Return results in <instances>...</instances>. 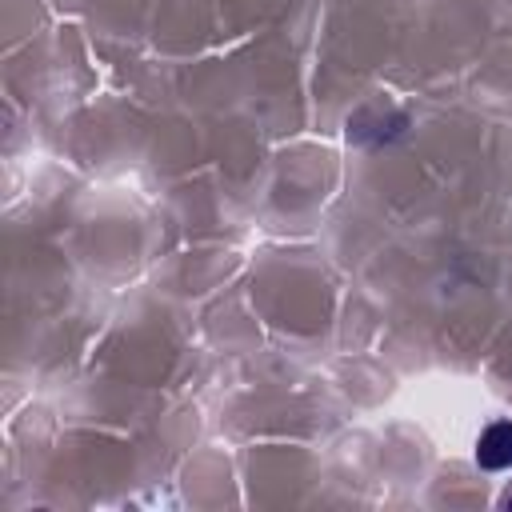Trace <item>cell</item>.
Listing matches in <instances>:
<instances>
[{
    "label": "cell",
    "mask_w": 512,
    "mask_h": 512,
    "mask_svg": "<svg viewBox=\"0 0 512 512\" xmlns=\"http://www.w3.org/2000/svg\"><path fill=\"white\" fill-rule=\"evenodd\" d=\"M504 508H512V492H508V496H504Z\"/></svg>",
    "instance_id": "2"
},
{
    "label": "cell",
    "mask_w": 512,
    "mask_h": 512,
    "mask_svg": "<svg viewBox=\"0 0 512 512\" xmlns=\"http://www.w3.org/2000/svg\"><path fill=\"white\" fill-rule=\"evenodd\" d=\"M476 460L484 468H512V420H496L480 432Z\"/></svg>",
    "instance_id": "1"
}]
</instances>
